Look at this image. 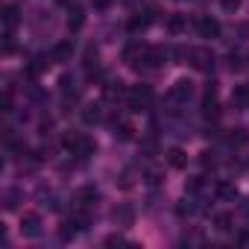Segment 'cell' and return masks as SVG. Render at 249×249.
<instances>
[{"label": "cell", "instance_id": "20", "mask_svg": "<svg viewBox=\"0 0 249 249\" xmlns=\"http://www.w3.org/2000/svg\"><path fill=\"white\" fill-rule=\"evenodd\" d=\"M214 194H217L220 199H234V196H237V191H234V185H231V182H217Z\"/></svg>", "mask_w": 249, "mask_h": 249}, {"label": "cell", "instance_id": "22", "mask_svg": "<svg viewBox=\"0 0 249 249\" xmlns=\"http://www.w3.org/2000/svg\"><path fill=\"white\" fill-rule=\"evenodd\" d=\"M114 220H120L123 226H129V223L135 220V211H132L129 205H120V208H114Z\"/></svg>", "mask_w": 249, "mask_h": 249}, {"label": "cell", "instance_id": "16", "mask_svg": "<svg viewBox=\"0 0 249 249\" xmlns=\"http://www.w3.org/2000/svg\"><path fill=\"white\" fill-rule=\"evenodd\" d=\"M185 27H188V18H185V15H179V12L167 15V33H170V36H179Z\"/></svg>", "mask_w": 249, "mask_h": 249}, {"label": "cell", "instance_id": "7", "mask_svg": "<svg viewBox=\"0 0 249 249\" xmlns=\"http://www.w3.org/2000/svg\"><path fill=\"white\" fill-rule=\"evenodd\" d=\"M85 76L88 79L100 76V53H97V47H88L85 50Z\"/></svg>", "mask_w": 249, "mask_h": 249}, {"label": "cell", "instance_id": "8", "mask_svg": "<svg viewBox=\"0 0 249 249\" xmlns=\"http://www.w3.org/2000/svg\"><path fill=\"white\" fill-rule=\"evenodd\" d=\"M100 120H103V106L100 103H85L82 106V123L91 126V123H100Z\"/></svg>", "mask_w": 249, "mask_h": 249}, {"label": "cell", "instance_id": "24", "mask_svg": "<svg viewBox=\"0 0 249 249\" xmlns=\"http://www.w3.org/2000/svg\"><path fill=\"white\" fill-rule=\"evenodd\" d=\"M231 223H234V217H231L229 211H220V214L214 217V226H217L220 231H229V229H231Z\"/></svg>", "mask_w": 249, "mask_h": 249}, {"label": "cell", "instance_id": "14", "mask_svg": "<svg viewBox=\"0 0 249 249\" xmlns=\"http://www.w3.org/2000/svg\"><path fill=\"white\" fill-rule=\"evenodd\" d=\"M50 62H53V59H47V56H36V59L27 65V76H30V79H36L41 71H47V68H50Z\"/></svg>", "mask_w": 249, "mask_h": 249}, {"label": "cell", "instance_id": "25", "mask_svg": "<svg viewBox=\"0 0 249 249\" xmlns=\"http://www.w3.org/2000/svg\"><path fill=\"white\" fill-rule=\"evenodd\" d=\"M79 138H82V132H73V129H71V132H65V135H62V147H65V150H73Z\"/></svg>", "mask_w": 249, "mask_h": 249}, {"label": "cell", "instance_id": "31", "mask_svg": "<svg viewBox=\"0 0 249 249\" xmlns=\"http://www.w3.org/2000/svg\"><path fill=\"white\" fill-rule=\"evenodd\" d=\"M103 243H106V246H123V243H126V240H123L120 234H108V237H106Z\"/></svg>", "mask_w": 249, "mask_h": 249}, {"label": "cell", "instance_id": "19", "mask_svg": "<svg viewBox=\"0 0 249 249\" xmlns=\"http://www.w3.org/2000/svg\"><path fill=\"white\" fill-rule=\"evenodd\" d=\"M114 138L132 141V138H135V126H132V123H117V126H114Z\"/></svg>", "mask_w": 249, "mask_h": 249}, {"label": "cell", "instance_id": "12", "mask_svg": "<svg viewBox=\"0 0 249 249\" xmlns=\"http://www.w3.org/2000/svg\"><path fill=\"white\" fill-rule=\"evenodd\" d=\"M71 56H73V44H71V41H59V44L53 47V53H50L53 62H71Z\"/></svg>", "mask_w": 249, "mask_h": 249}, {"label": "cell", "instance_id": "9", "mask_svg": "<svg viewBox=\"0 0 249 249\" xmlns=\"http://www.w3.org/2000/svg\"><path fill=\"white\" fill-rule=\"evenodd\" d=\"M167 164H170L173 170H185V167H188V153L179 150V147H170V150H167Z\"/></svg>", "mask_w": 249, "mask_h": 249}, {"label": "cell", "instance_id": "1", "mask_svg": "<svg viewBox=\"0 0 249 249\" xmlns=\"http://www.w3.org/2000/svg\"><path fill=\"white\" fill-rule=\"evenodd\" d=\"M150 103H153V88L150 85H132L126 91V106L132 111H147Z\"/></svg>", "mask_w": 249, "mask_h": 249}, {"label": "cell", "instance_id": "29", "mask_svg": "<svg viewBox=\"0 0 249 249\" xmlns=\"http://www.w3.org/2000/svg\"><path fill=\"white\" fill-rule=\"evenodd\" d=\"M199 164H202L205 170H208V167H214V164H217V159H214V153H202V156H199Z\"/></svg>", "mask_w": 249, "mask_h": 249}, {"label": "cell", "instance_id": "2", "mask_svg": "<svg viewBox=\"0 0 249 249\" xmlns=\"http://www.w3.org/2000/svg\"><path fill=\"white\" fill-rule=\"evenodd\" d=\"M156 18H159V6H156V3H150L144 12H138V15H132V18H129V33H132V36L144 33Z\"/></svg>", "mask_w": 249, "mask_h": 249}, {"label": "cell", "instance_id": "28", "mask_svg": "<svg viewBox=\"0 0 249 249\" xmlns=\"http://www.w3.org/2000/svg\"><path fill=\"white\" fill-rule=\"evenodd\" d=\"M240 3H243V0H220V6H223L226 12H237V9H240Z\"/></svg>", "mask_w": 249, "mask_h": 249}, {"label": "cell", "instance_id": "33", "mask_svg": "<svg viewBox=\"0 0 249 249\" xmlns=\"http://www.w3.org/2000/svg\"><path fill=\"white\" fill-rule=\"evenodd\" d=\"M176 211H179V217H185V214H194V211H196V208H194V205H191V202H188V199H185V202H182V205H179V208H176Z\"/></svg>", "mask_w": 249, "mask_h": 249}, {"label": "cell", "instance_id": "11", "mask_svg": "<svg viewBox=\"0 0 249 249\" xmlns=\"http://www.w3.org/2000/svg\"><path fill=\"white\" fill-rule=\"evenodd\" d=\"M82 24H85V12H82L79 6H71V9H68V30H71V33H79Z\"/></svg>", "mask_w": 249, "mask_h": 249}, {"label": "cell", "instance_id": "32", "mask_svg": "<svg viewBox=\"0 0 249 249\" xmlns=\"http://www.w3.org/2000/svg\"><path fill=\"white\" fill-rule=\"evenodd\" d=\"M0 108H3V111H9V108H12V91H3V100H0Z\"/></svg>", "mask_w": 249, "mask_h": 249}, {"label": "cell", "instance_id": "21", "mask_svg": "<svg viewBox=\"0 0 249 249\" xmlns=\"http://www.w3.org/2000/svg\"><path fill=\"white\" fill-rule=\"evenodd\" d=\"M231 103L234 106H249V85H237L231 91Z\"/></svg>", "mask_w": 249, "mask_h": 249}, {"label": "cell", "instance_id": "23", "mask_svg": "<svg viewBox=\"0 0 249 249\" xmlns=\"http://www.w3.org/2000/svg\"><path fill=\"white\" fill-rule=\"evenodd\" d=\"M246 138H249V135H246V129H229V135H226V141H229L231 147H243V144H246Z\"/></svg>", "mask_w": 249, "mask_h": 249}, {"label": "cell", "instance_id": "27", "mask_svg": "<svg viewBox=\"0 0 249 249\" xmlns=\"http://www.w3.org/2000/svg\"><path fill=\"white\" fill-rule=\"evenodd\" d=\"M144 182H147V185H159V182H161V170H159V167H150V170L144 173Z\"/></svg>", "mask_w": 249, "mask_h": 249}, {"label": "cell", "instance_id": "30", "mask_svg": "<svg viewBox=\"0 0 249 249\" xmlns=\"http://www.w3.org/2000/svg\"><path fill=\"white\" fill-rule=\"evenodd\" d=\"M132 182H135L132 179V170H123L120 173V188H132Z\"/></svg>", "mask_w": 249, "mask_h": 249}, {"label": "cell", "instance_id": "4", "mask_svg": "<svg viewBox=\"0 0 249 249\" xmlns=\"http://www.w3.org/2000/svg\"><path fill=\"white\" fill-rule=\"evenodd\" d=\"M194 94V85L188 79H179L170 91H167V106H179V103H188V97Z\"/></svg>", "mask_w": 249, "mask_h": 249}, {"label": "cell", "instance_id": "34", "mask_svg": "<svg viewBox=\"0 0 249 249\" xmlns=\"http://www.w3.org/2000/svg\"><path fill=\"white\" fill-rule=\"evenodd\" d=\"M114 0H94V9H108Z\"/></svg>", "mask_w": 249, "mask_h": 249}, {"label": "cell", "instance_id": "17", "mask_svg": "<svg viewBox=\"0 0 249 249\" xmlns=\"http://www.w3.org/2000/svg\"><path fill=\"white\" fill-rule=\"evenodd\" d=\"M97 196H100V194H97V188H91V185L79 188V194H76V199H79V205H82V208H91Z\"/></svg>", "mask_w": 249, "mask_h": 249}, {"label": "cell", "instance_id": "35", "mask_svg": "<svg viewBox=\"0 0 249 249\" xmlns=\"http://www.w3.org/2000/svg\"><path fill=\"white\" fill-rule=\"evenodd\" d=\"M240 33H243V36H249V24H243V27H240Z\"/></svg>", "mask_w": 249, "mask_h": 249}, {"label": "cell", "instance_id": "6", "mask_svg": "<svg viewBox=\"0 0 249 249\" xmlns=\"http://www.w3.org/2000/svg\"><path fill=\"white\" fill-rule=\"evenodd\" d=\"M196 33L202 38H217L220 36V21L211 18V15H202V18H196Z\"/></svg>", "mask_w": 249, "mask_h": 249}, {"label": "cell", "instance_id": "26", "mask_svg": "<svg viewBox=\"0 0 249 249\" xmlns=\"http://www.w3.org/2000/svg\"><path fill=\"white\" fill-rule=\"evenodd\" d=\"M202 188H205V179H202V176H194V179H188V185H185L188 194H199Z\"/></svg>", "mask_w": 249, "mask_h": 249}, {"label": "cell", "instance_id": "13", "mask_svg": "<svg viewBox=\"0 0 249 249\" xmlns=\"http://www.w3.org/2000/svg\"><path fill=\"white\" fill-rule=\"evenodd\" d=\"M144 56V44L141 41H132L123 47V62H129V65H138V59Z\"/></svg>", "mask_w": 249, "mask_h": 249}, {"label": "cell", "instance_id": "15", "mask_svg": "<svg viewBox=\"0 0 249 249\" xmlns=\"http://www.w3.org/2000/svg\"><path fill=\"white\" fill-rule=\"evenodd\" d=\"M0 18H3V30H15V27H18V6H15V3H6Z\"/></svg>", "mask_w": 249, "mask_h": 249}, {"label": "cell", "instance_id": "10", "mask_svg": "<svg viewBox=\"0 0 249 249\" xmlns=\"http://www.w3.org/2000/svg\"><path fill=\"white\" fill-rule=\"evenodd\" d=\"M94 150H97V144L88 138V135H82L79 141H76V147L71 150V156H79V159H88V156H94Z\"/></svg>", "mask_w": 249, "mask_h": 249}, {"label": "cell", "instance_id": "3", "mask_svg": "<svg viewBox=\"0 0 249 249\" xmlns=\"http://www.w3.org/2000/svg\"><path fill=\"white\" fill-rule=\"evenodd\" d=\"M188 62H191L196 71H211V65H214V53L205 50V47H194V50H188Z\"/></svg>", "mask_w": 249, "mask_h": 249}, {"label": "cell", "instance_id": "5", "mask_svg": "<svg viewBox=\"0 0 249 249\" xmlns=\"http://www.w3.org/2000/svg\"><path fill=\"white\" fill-rule=\"evenodd\" d=\"M21 234H24V237H38V234H41V217H38L36 211H27V214L21 217Z\"/></svg>", "mask_w": 249, "mask_h": 249}, {"label": "cell", "instance_id": "18", "mask_svg": "<svg viewBox=\"0 0 249 249\" xmlns=\"http://www.w3.org/2000/svg\"><path fill=\"white\" fill-rule=\"evenodd\" d=\"M79 231H82V229L76 226V220H73V217H68V220L62 223V229H59V237H62V240H73Z\"/></svg>", "mask_w": 249, "mask_h": 249}]
</instances>
